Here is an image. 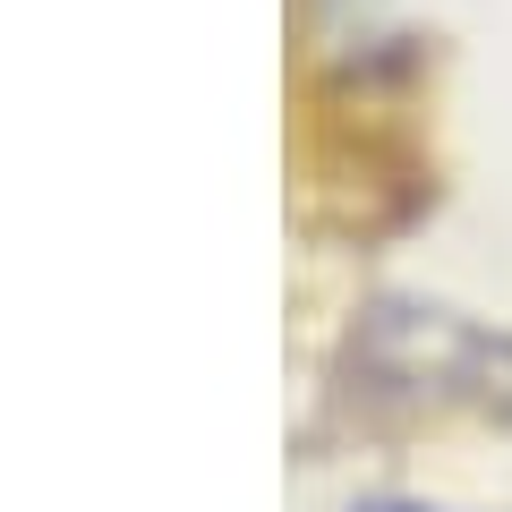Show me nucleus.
<instances>
[{
  "label": "nucleus",
  "instance_id": "nucleus-1",
  "mask_svg": "<svg viewBox=\"0 0 512 512\" xmlns=\"http://www.w3.org/2000/svg\"><path fill=\"white\" fill-rule=\"evenodd\" d=\"M384 512H402V504H384Z\"/></svg>",
  "mask_w": 512,
  "mask_h": 512
}]
</instances>
